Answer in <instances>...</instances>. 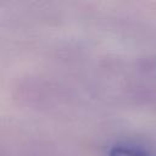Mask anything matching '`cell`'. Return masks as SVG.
<instances>
[{"label":"cell","mask_w":156,"mask_h":156,"mask_svg":"<svg viewBox=\"0 0 156 156\" xmlns=\"http://www.w3.org/2000/svg\"><path fill=\"white\" fill-rule=\"evenodd\" d=\"M108 156H152V154L136 146L116 145L111 147V150L108 151Z\"/></svg>","instance_id":"obj_1"},{"label":"cell","mask_w":156,"mask_h":156,"mask_svg":"<svg viewBox=\"0 0 156 156\" xmlns=\"http://www.w3.org/2000/svg\"><path fill=\"white\" fill-rule=\"evenodd\" d=\"M152 156H156V154H152Z\"/></svg>","instance_id":"obj_2"}]
</instances>
